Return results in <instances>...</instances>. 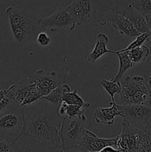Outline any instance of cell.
<instances>
[{
  "label": "cell",
  "mask_w": 151,
  "mask_h": 152,
  "mask_svg": "<svg viewBox=\"0 0 151 152\" xmlns=\"http://www.w3.org/2000/svg\"><path fill=\"white\" fill-rule=\"evenodd\" d=\"M114 53L117 55L119 60V68H118V71L116 75L113 77L110 80L115 83H118L122 79L125 71H127L129 68H132L134 65L132 62L127 51H114Z\"/></svg>",
  "instance_id": "obj_18"
},
{
  "label": "cell",
  "mask_w": 151,
  "mask_h": 152,
  "mask_svg": "<svg viewBox=\"0 0 151 152\" xmlns=\"http://www.w3.org/2000/svg\"><path fill=\"white\" fill-rule=\"evenodd\" d=\"M85 108L78 105H68L66 104V116L69 117H78L86 122L87 117L84 114Z\"/></svg>",
  "instance_id": "obj_23"
},
{
  "label": "cell",
  "mask_w": 151,
  "mask_h": 152,
  "mask_svg": "<svg viewBox=\"0 0 151 152\" xmlns=\"http://www.w3.org/2000/svg\"><path fill=\"white\" fill-rule=\"evenodd\" d=\"M62 101L68 105H78L85 108L90 107V102H84V99L78 94L76 89H74L72 92H66L64 94Z\"/></svg>",
  "instance_id": "obj_21"
},
{
  "label": "cell",
  "mask_w": 151,
  "mask_h": 152,
  "mask_svg": "<svg viewBox=\"0 0 151 152\" xmlns=\"http://www.w3.org/2000/svg\"><path fill=\"white\" fill-rule=\"evenodd\" d=\"M33 88L28 78H24L7 89L12 102L22 105L28 94Z\"/></svg>",
  "instance_id": "obj_14"
},
{
  "label": "cell",
  "mask_w": 151,
  "mask_h": 152,
  "mask_svg": "<svg viewBox=\"0 0 151 152\" xmlns=\"http://www.w3.org/2000/svg\"><path fill=\"white\" fill-rule=\"evenodd\" d=\"M109 104L110 105L109 108H98L95 109L93 116L97 123L112 126L116 116L122 117V112L118 108V104L115 102H110Z\"/></svg>",
  "instance_id": "obj_15"
},
{
  "label": "cell",
  "mask_w": 151,
  "mask_h": 152,
  "mask_svg": "<svg viewBox=\"0 0 151 152\" xmlns=\"http://www.w3.org/2000/svg\"><path fill=\"white\" fill-rule=\"evenodd\" d=\"M96 43L91 53L87 55V60L90 63H95L99 58L105 53H114L115 50H110L107 48V45L109 42L107 36L103 33H99L96 37Z\"/></svg>",
  "instance_id": "obj_17"
},
{
  "label": "cell",
  "mask_w": 151,
  "mask_h": 152,
  "mask_svg": "<svg viewBox=\"0 0 151 152\" xmlns=\"http://www.w3.org/2000/svg\"><path fill=\"white\" fill-rule=\"evenodd\" d=\"M84 123L78 117H63L60 129L62 151H75L84 128Z\"/></svg>",
  "instance_id": "obj_5"
},
{
  "label": "cell",
  "mask_w": 151,
  "mask_h": 152,
  "mask_svg": "<svg viewBox=\"0 0 151 152\" xmlns=\"http://www.w3.org/2000/svg\"><path fill=\"white\" fill-rule=\"evenodd\" d=\"M122 112L123 120L127 123L145 129L151 120V105L150 104H118Z\"/></svg>",
  "instance_id": "obj_6"
},
{
  "label": "cell",
  "mask_w": 151,
  "mask_h": 152,
  "mask_svg": "<svg viewBox=\"0 0 151 152\" xmlns=\"http://www.w3.org/2000/svg\"><path fill=\"white\" fill-rule=\"evenodd\" d=\"M70 91V87L68 84H60L53 89L48 95L43 97L48 102L56 105H60L62 103V97L64 94Z\"/></svg>",
  "instance_id": "obj_19"
},
{
  "label": "cell",
  "mask_w": 151,
  "mask_h": 152,
  "mask_svg": "<svg viewBox=\"0 0 151 152\" xmlns=\"http://www.w3.org/2000/svg\"><path fill=\"white\" fill-rule=\"evenodd\" d=\"M148 84H149L150 92V105H151V74H150V76L149 79H148Z\"/></svg>",
  "instance_id": "obj_34"
},
{
  "label": "cell",
  "mask_w": 151,
  "mask_h": 152,
  "mask_svg": "<svg viewBox=\"0 0 151 152\" xmlns=\"http://www.w3.org/2000/svg\"><path fill=\"white\" fill-rule=\"evenodd\" d=\"M59 106L44 98L23 106L22 135L62 149L60 129L63 117L59 114Z\"/></svg>",
  "instance_id": "obj_1"
},
{
  "label": "cell",
  "mask_w": 151,
  "mask_h": 152,
  "mask_svg": "<svg viewBox=\"0 0 151 152\" xmlns=\"http://www.w3.org/2000/svg\"><path fill=\"white\" fill-rule=\"evenodd\" d=\"M145 132H146L147 134H149L151 135V120L149 122V123L147 124V127L145 128Z\"/></svg>",
  "instance_id": "obj_33"
},
{
  "label": "cell",
  "mask_w": 151,
  "mask_h": 152,
  "mask_svg": "<svg viewBox=\"0 0 151 152\" xmlns=\"http://www.w3.org/2000/svg\"><path fill=\"white\" fill-rule=\"evenodd\" d=\"M127 51L133 65L144 62L150 53L149 48L144 45Z\"/></svg>",
  "instance_id": "obj_20"
},
{
  "label": "cell",
  "mask_w": 151,
  "mask_h": 152,
  "mask_svg": "<svg viewBox=\"0 0 151 152\" xmlns=\"http://www.w3.org/2000/svg\"><path fill=\"white\" fill-rule=\"evenodd\" d=\"M42 94L40 91V90L36 88L35 87H33V88H31V90L30 91L29 93L28 94L27 96L25 97V100L23 101L22 104V106H25V105H29V104L33 103V102H36V101L38 100L39 99L42 98Z\"/></svg>",
  "instance_id": "obj_26"
},
{
  "label": "cell",
  "mask_w": 151,
  "mask_h": 152,
  "mask_svg": "<svg viewBox=\"0 0 151 152\" xmlns=\"http://www.w3.org/2000/svg\"><path fill=\"white\" fill-rule=\"evenodd\" d=\"M138 151H151V135L147 132L139 145Z\"/></svg>",
  "instance_id": "obj_28"
},
{
  "label": "cell",
  "mask_w": 151,
  "mask_h": 152,
  "mask_svg": "<svg viewBox=\"0 0 151 152\" xmlns=\"http://www.w3.org/2000/svg\"><path fill=\"white\" fill-rule=\"evenodd\" d=\"M121 13L132 22L135 28L140 34L147 33V34H150L147 23L146 16L145 15H144L143 13L135 9L131 5L128 6L127 8L124 9L121 12Z\"/></svg>",
  "instance_id": "obj_16"
},
{
  "label": "cell",
  "mask_w": 151,
  "mask_h": 152,
  "mask_svg": "<svg viewBox=\"0 0 151 152\" xmlns=\"http://www.w3.org/2000/svg\"><path fill=\"white\" fill-rule=\"evenodd\" d=\"M66 9L75 25L90 23L95 19L93 0H73Z\"/></svg>",
  "instance_id": "obj_10"
},
{
  "label": "cell",
  "mask_w": 151,
  "mask_h": 152,
  "mask_svg": "<svg viewBox=\"0 0 151 152\" xmlns=\"http://www.w3.org/2000/svg\"><path fill=\"white\" fill-rule=\"evenodd\" d=\"M147 23L148 28H149L150 33V41H151V14L146 16Z\"/></svg>",
  "instance_id": "obj_32"
},
{
  "label": "cell",
  "mask_w": 151,
  "mask_h": 152,
  "mask_svg": "<svg viewBox=\"0 0 151 152\" xmlns=\"http://www.w3.org/2000/svg\"><path fill=\"white\" fill-rule=\"evenodd\" d=\"M36 42H38V44L40 46H43V47H45L47 46L50 42V38L48 35H47V33H45L44 31H41L39 34L37 35L36 37Z\"/></svg>",
  "instance_id": "obj_29"
},
{
  "label": "cell",
  "mask_w": 151,
  "mask_h": 152,
  "mask_svg": "<svg viewBox=\"0 0 151 152\" xmlns=\"http://www.w3.org/2000/svg\"><path fill=\"white\" fill-rule=\"evenodd\" d=\"M23 107L11 102L0 112V138L12 143L22 137Z\"/></svg>",
  "instance_id": "obj_3"
},
{
  "label": "cell",
  "mask_w": 151,
  "mask_h": 152,
  "mask_svg": "<svg viewBox=\"0 0 151 152\" xmlns=\"http://www.w3.org/2000/svg\"><path fill=\"white\" fill-rule=\"evenodd\" d=\"M5 14L13 38L19 45L33 42L40 32L44 31L40 26L39 19L22 6H9Z\"/></svg>",
  "instance_id": "obj_2"
},
{
  "label": "cell",
  "mask_w": 151,
  "mask_h": 152,
  "mask_svg": "<svg viewBox=\"0 0 151 152\" xmlns=\"http://www.w3.org/2000/svg\"><path fill=\"white\" fill-rule=\"evenodd\" d=\"M122 131L118 135L116 147L120 151H136L144 137L145 129L135 126L123 120Z\"/></svg>",
  "instance_id": "obj_7"
},
{
  "label": "cell",
  "mask_w": 151,
  "mask_h": 152,
  "mask_svg": "<svg viewBox=\"0 0 151 152\" xmlns=\"http://www.w3.org/2000/svg\"><path fill=\"white\" fill-rule=\"evenodd\" d=\"M100 85L106 91L107 93L110 95V96L111 97V102H115V95L121 92L120 82L115 83V82L111 81V80H107L105 79H102L100 81Z\"/></svg>",
  "instance_id": "obj_22"
},
{
  "label": "cell",
  "mask_w": 151,
  "mask_h": 152,
  "mask_svg": "<svg viewBox=\"0 0 151 152\" xmlns=\"http://www.w3.org/2000/svg\"><path fill=\"white\" fill-rule=\"evenodd\" d=\"M31 84L36 88L40 90L43 97L48 95L52 91L61 84L54 71H46L40 69L28 77ZM42 97V98H43Z\"/></svg>",
  "instance_id": "obj_12"
},
{
  "label": "cell",
  "mask_w": 151,
  "mask_h": 152,
  "mask_svg": "<svg viewBox=\"0 0 151 152\" xmlns=\"http://www.w3.org/2000/svg\"><path fill=\"white\" fill-rule=\"evenodd\" d=\"M16 151L14 143L0 138V152H10Z\"/></svg>",
  "instance_id": "obj_30"
},
{
  "label": "cell",
  "mask_w": 151,
  "mask_h": 152,
  "mask_svg": "<svg viewBox=\"0 0 151 152\" xmlns=\"http://www.w3.org/2000/svg\"><path fill=\"white\" fill-rule=\"evenodd\" d=\"M107 22H110L120 34L127 37H137L140 33L135 28L132 22L121 13L113 12L107 14Z\"/></svg>",
  "instance_id": "obj_13"
},
{
  "label": "cell",
  "mask_w": 151,
  "mask_h": 152,
  "mask_svg": "<svg viewBox=\"0 0 151 152\" xmlns=\"http://www.w3.org/2000/svg\"><path fill=\"white\" fill-rule=\"evenodd\" d=\"M131 6L145 16L151 14V0H135Z\"/></svg>",
  "instance_id": "obj_24"
},
{
  "label": "cell",
  "mask_w": 151,
  "mask_h": 152,
  "mask_svg": "<svg viewBox=\"0 0 151 152\" xmlns=\"http://www.w3.org/2000/svg\"><path fill=\"white\" fill-rule=\"evenodd\" d=\"M122 104H150L149 84L141 76L126 77L120 80Z\"/></svg>",
  "instance_id": "obj_4"
},
{
  "label": "cell",
  "mask_w": 151,
  "mask_h": 152,
  "mask_svg": "<svg viewBox=\"0 0 151 152\" xmlns=\"http://www.w3.org/2000/svg\"><path fill=\"white\" fill-rule=\"evenodd\" d=\"M11 102L7 89L0 88V112L8 106Z\"/></svg>",
  "instance_id": "obj_27"
},
{
  "label": "cell",
  "mask_w": 151,
  "mask_h": 152,
  "mask_svg": "<svg viewBox=\"0 0 151 152\" xmlns=\"http://www.w3.org/2000/svg\"><path fill=\"white\" fill-rule=\"evenodd\" d=\"M118 136L113 138L99 137L93 132L83 129L81 137L75 151L82 152H101L105 147L108 145L116 146Z\"/></svg>",
  "instance_id": "obj_8"
},
{
  "label": "cell",
  "mask_w": 151,
  "mask_h": 152,
  "mask_svg": "<svg viewBox=\"0 0 151 152\" xmlns=\"http://www.w3.org/2000/svg\"><path fill=\"white\" fill-rule=\"evenodd\" d=\"M150 41V34H147V33H143V34H140L139 36H137L136 39L133 42H132L127 48L122 50H118L119 52L122 51H127V50H130L131 49L139 47V46L142 45L146 42Z\"/></svg>",
  "instance_id": "obj_25"
},
{
  "label": "cell",
  "mask_w": 151,
  "mask_h": 152,
  "mask_svg": "<svg viewBox=\"0 0 151 152\" xmlns=\"http://www.w3.org/2000/svg\"><path fill=\"white\" fill-rule=\"evenodd\" d=\"M109 151H120V150L118 149V148L115 149V148H114L113 146H112V145H108V146L105 147L101 152H109Z\"/></svg>",
  "instance_id": "obj_31"
},
{
  "label": "cell",
  "mask_w": 151,
  "mask_h": 152,
  "mask_svg": "<svg viewBox=\"0 0 151 152\" xmlns=\"http://www.w3.org/2000/svg\"><path fill=\"white\" fill-rule=\"evenodd\" d=\"M39 24L44 31L49 29L52 32H56L58 30L66 28H69L70 31H73L76 26L66 7L57 9L47 17L39 19Z\"/></svg>",
  "instance_id": "obj_11"
},
{
  "label": "cell",
  "mask_w": 151,
  "mask_h": 152,
  "mask_svg": "<svg viewBox=\"0 0 151 152\" xmlns=\"http://www.w3.org/2000/svg\"><path fill=\"white\" fill-rule=\"evenodd\" d=\"M95 10V20L102 26L107 24V16L110 13H121L135 0H93Z\"/></svg>",
  "instance_id": "obj_9"
}]
</instances>
